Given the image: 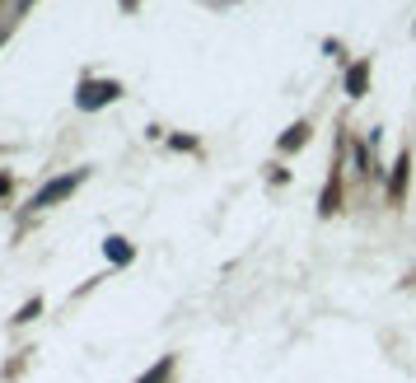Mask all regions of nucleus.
Segmentation results:
<instances>
[{
    "instance_id": "obj_3",
    "label": "nucleus",
    "mask_w": 416,
    "mask_h": 383,
    "mask_svg": "<svg viewBox=\"0 0 416 383\" xmlns=\"http://www.w3.org/2000/svg\"><path fill=\"white\" fill-rule=\"evenodd\" d=\"M365 79H369V61H356V66L346 71V94H351V99L365 94Z\"/></svg>"
},
{
    "instance_id": "obj_5",
    "label": "nucleus",
    "mask_w": 416,
    "mask_h": 383,
    "mask_svg": "<svg viewBox=\"0 0 416 383\" xmlns=\"http://www.w3.org/2000/svg\"><path fill=\"white\" fill-rule=\"evenodd\" d=\"M304 140H309V127H304V122H295V127L281 136V150H299Z\"/></svg>"
},
{
    "instance_id": "obj_1",
    "label": "nucleus",
    "mask_w": 416,
    "mask_h": 383,
    "mask_svg": "<svg viewBox=\"0 0 416 383\" xmlns=\"http://www.w3.org/2000/svg\"><path fill=\"white\" fill-rule=\"evenodd\" d=\"M79 182H84V173H66V178H52L38 197H33V206H52V201H61V197H71Z\"/></svg>"
},
{
    "instance_id": "obj_7",
    "label": "nucleus",
    "mask_w": 416,
    "mask_h": 383,
    "mask_svg": "<svg viewBox=\"0 0 416 383\" xmlns=\"http://www.w3.org/2000/svg\"><path fill=\"white\" fill-rule=\"evenodd\" d=\"M103 253L112 257V262H131V248H127V238H108V243H103Z\"/></svg>"
},
{
    "instance_id": "obj_2",
    "label": "nucleus",
    "mask_w": 416,
    "mask_h": 383,
    "mask_svg": "<svg viewBox=\"0 0 416 383\" xmlns=\"http://www.w3.org/2000/svg\"><path fill=\"white\" fill-rule=\"evenodd\" d=\"M117 94H122V89H117L112 79H108V84H84V94H79V108H103V103H112Z\"/></svg>"
},
{
    "instance_id": "obj_11",
    "label": "nucleus",
    "mask_w": 416,
    "mask_h": 383,
    "mask_svg": "<svg viewBox=\"0 0 416 383\" xmlns=\"http://www.w3.org/2000/svg\"><path fill=\"white\" fill-rule=\"evenodd\" d=\"M122 5H136V0H122Z\"/></svg>"
},
{
    "instance_id": "obj_6",
    "label": "nucleus",
    "mask_w": 416,
    "mask_h": 383,
    "mask_svg": "<svg viewBox=\"0 0 416 383\" xmlns=\"http://www.w3.org/2000/svg\"><path fill=\"white\" fill-rule=\"evenodd\" d=\"M337 201H341V187L337 182H328V187H323V201H318V215H332Z\"/></svg>"
},
{
    "instance_id": "obj_4",
    "label": "nucleus",
    "mask_w": 416,
    "mask_h": 383,
    "mask_svg": "<svg viewBox=\"0 0 416 383\" xmlns=\"http://www.w3.org/2000/svg\"><path fill=\"white\" fill-rule=\"evenodd\" d=\"M407 169H412V159L402 154V159L393 164V182H389V197H393V201H397V197H402V187H407Z\"/></svg>"
},
{
    "instance_id": "obj_9",
    "label": "nucleus",
    "mask_w": 416,
    "mask_h": 383,
    "mask_svg": "<svg viewBox=\"0 0 416 383\" xmlns=\"http://www.w3.org/2000/svg\"><path fill=\"white\" fill-rule=\"evenodd\" d=\"M38 313H42V304H38V299H33V304H24V308H19V318H14V323H33V318H38Z\"/></svg>"
},
{
    "instance_id": "obj_10",
    "label": "nucleus",
    "mask_w": 416,
    "mask_h": 383,
    "mask_svg": "<svg viewBox=\"0 0 416 383\" xmlns=\"http://www.w3.org/2000/svg\"><path fill=\"white\" fill-rule=\"evenodd\" d=\"M0 192H10V178H0Z\"/></svg>"
},
{
    "instance_id": "obj_8",
    "label": "nucleus",
    "mask_w": 416,
    "mask_h": 383,
    "mask_svg": "<svg viewBox=\"0 0 416 383\" xmlns=\"http://www.w3.org/2000/svg\"><path fill=\"white\" fill-rule=\"evenodd\" d=\"M169 374H173V360H159V365H155V369H150V374H145L140 383H164Z\"/></svg>"
}]
</instances>
